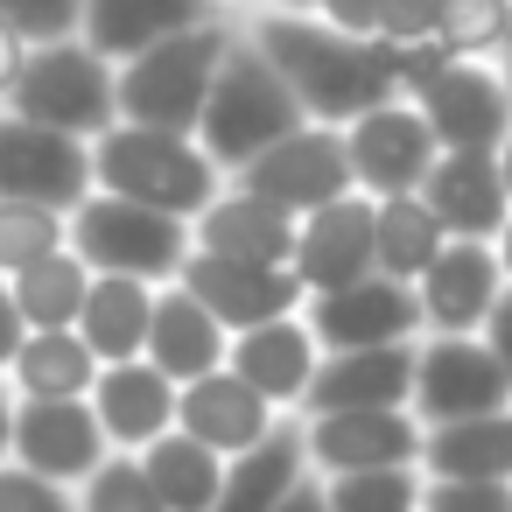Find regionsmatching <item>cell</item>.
Segmentation results:
<instances>
[{
  "label": "cell",
  "mask_w": 512,
  "mask_h": 512,
  "mask_svg": "<svg viewBox=\"0 0 512 512\" xmlns=\"http://www.w3.org/2000/svg\"><path fill=\"white\" fill-rule=\"evenodd\" d=\"M29 344V323H22V309H15V288L0 281V372L15 365V351Z\"/></svg>",
  "instance_id": "obj_43"
},
{
  "label": "cell",
  "mask_w": 512,
  "mask_h": 512,
  "mask_svg": "<svg viewBox=\"0 0 512 512\" xmlns=\"http://www.w3.org/2000/svg\"><path fill=\"white\" fill-rule=\"evenodd\" d=\"M141 470H148V484H155V498H162L169 512H211V505H218V484H225V456H211V449L190 442L183 428L155 435V442L141 449Z\"/></svg>",
  "instance_id": "obj_30"
},
{
  "label": "cell",
  "mask_w": 512,
  "mask_h": 512,
  "mask_svg": "<svg viewBox=\"0 0 512 512\" xmlns=\"http://www.w3.org/2000/svg\"><path fill=\"white\" fill-rule=\"evenodd\" d=\"M15 393L22 400H85L99 379V358L78 330H29V344L15 351Z\"/></svg>",
  "instance_id": "obj_29"
},
{
  "label": "cell",
  "mask_w": 512,
  "mask_h": 512,
  "mask_svg": "<svg viewBox=\"0 0 512 512\" xmlns=\"http://www.w3.org/2000/svg\"><path fill=\"white\" fill-rule=\"evenodd\" d=\"M421 512H512V484H463V477H428Z\"/></svg>",
  "instance_id": "obj_38"
},
{
  "label": "cell",
  "mask_w": 512,
  "mask_h": 512,
  "mask_svg": "<svg viewBox=\"0 0 512 512\" xmlns=\"http://www.w3.org/2000/svg\"><path fill=\"white\" fill-rule=\"evenodd\" d=\"M344 155H351V183L379 204V197H414L442 148H435L414 99H386L344 127Z\"/></svg>",
  "instance_id": "obj_9"
},
{
  "label": "cell",
  "mask_w": 512,
  "mask_h": 512,
  "mask_svg": "<svg viewBox=\"0 0 512 512\" xmlns=\"http://www.w3.org/2000/svg\"><path fill=\"white\" fill-rule=\"evenodd\" d=\"M8 288H15V309H22V323H29V330H78L85 295H92V267L64 246V253L36 260L29 274H15Z\"/></svg>",
  "instance_id": "obj_31"
},
{
  "label": "cell",
  "mask_w": 512,
  "mask_h": 512,
  "mask_svg": "<svg viewBox=\"0 0 512 512\" xmlns=\"http://www.w3.org/2000/svg\"><path fill=\"white\" fill-rule=\"evenodd\" d=\"M274 512H330V505H323V484H309V477H302V484H295Z\"/></svg>",
  "instance_id": "obj_45"
},
{
  "label": "cell",
  "mask_w": 512,
  "mask_h": 512,
  "mask_svg": "<svg viewBox=\"0 0 512 512\" xmlns=\"http://www.w3.org/2000/svg\"><path fill=\"white\" fill-rule=\"evenodd\" d=\"M421 463L428 477H463V484H512V407L477 414V421H449L421 435Z\"/></svg>",
  "instance_id": "obj_28"
},
{
  "label": "cell",
  "mask_w": 512,
  "mask_h": 512,
  "mask_svg": "<svg viewBox=\"0 0 512 512\" xmlns=\"http://www.w3.org/2000/svg\"><path fill=\"white\" fill-rule=\"evenodd\" d=\"M414 295H421V323L435 337H477L484 316H491V302L505 295V274H498L491 239H449L428 260V274L414 281Z\"/></svg>",
  "instance_id": "obj_16"
},
{
  "label": "cell",
  "mask_w": 512,
  "mask_h": 512,
  "mask_svg": "<svg viewBox=\"0 0 512 512\" xmlns=\"http://www.w3.org/2000/svg\"><path fill=\"white\" fill-rule=\"evenodd\" d=\"M71 246V211L50 204H22V197H0V281L29 274L36 260Z\"/></svg>",
  "instance_id": "obj_33"
},
{
  "label": "cell",
  "mask_w": 512,
  "mask_h": 512,
  "mask_svg": "<svg viewBox=\"0 0 512 512\" xmlns=\"http://www.w3.org/2000/svg\"><path fill=\"white\" fill-rule=\"evenodd\" d=\"M0 22H8L29 50L71 43V36L85 29V0H0Z\"/></svg>",
  "instance_id": "obj_37"
},
{
  "label": "cell",
  "mask_w": 512,
  "mask_h": 512,
  "mask_svg": "<svg viewBox=\"0 0 512 512\" xmlns=\"http://www.w3.org/2000/svg\"><path fill=\"white\" fill-rule=\"evenodd\" d=\"M106 428L92 414V400H22L15 407V463L50 477V484H85L106 463Z\"/></svg>",
  "instance_id": "obj_15"
},
{
  "label": "cell",
  "mask_w": 512,
  "mask_h": 512,
  "mask_svg": "<svg viewBox=\"0 0 512 512\" xmlns=\"http://www.w3.org/2000/svg\"><path fill=\"white\" fill-rule=\"evenodd\" d=\"M435 148H470V155H498L512 134V92L505 71L477 64V57H449L421 92H414Z\"/></svg>",
  "instance_id": "obj_10"
},
{
  "label": "cell",
  "mask_w": 512,
  "mask_h": 512,
  "mask_svg": "<svg viewBox=\"0 0 512 512\" xmlns=\"http://www.w3.org/2000/svg\"><path fill=\"white\" fill-rule=\"evenodd\" d=\"M337 36H358V43H379V15H386V0H323L316 8Z\"/></svg>",
  "instance_id": "obj_41"
},
{
  "label": "cell",
  "mask_w": 512,
  "mask_h": 512,
  "mask_svg": "<svg viewBox=\"0 0 512 512\" xmlns=\"http://www.w3.org/2000/svg\"><path fill=\"white\" fill-rule=\"evenodd\" d=\"M8 113H22L36 127H57V134H78V141H99L120 120V106H113V64L85 36L43 43V50H29V64H22V78L8 92Z\"/></svg>",
  "instance_id": "obj_6"
},
{
  "label": "cell",
  "mask_w": 512,
  "mask_h": 512,
  "mask_svg": "<svg viewBox=\"0 0 512 512\" xmlns=\"http://www.w3.org/2000/svg\"><path fill=\"white\" fill-rule=\"evenodd\" d=\"M225 365H232L260 400L288 407V400L309 393V379H316V365H323V344H316V330H309L302 316H274V323L239 330V337L225 344Z\"/></svg>",
  "instance_id": "obj_23"
},
{
  "label": "cell",
  "mask_w": 512,
  "mask_h": 512,
  "mask_svg": "<svg viewBox=\"0 0 512 512\" xmlns=\"http://www.w3.org/2000/svg\"><path fill=\"white\" fill-rule=\"evenodd\" d=\"M498 176H505V197H512V134H505V148H498Z\"/></svg>",
  "instance_id": "obj_49"
},
{
  "label": "cell",
  "mask_w": 512,
  "mask_h": 512,
  "mask_svg": "<svg viewBox=\"0 0 512 512\" xmlns=\"http://www.w3.org/2000/svg\"><path fill=\"white\" fill-rule=\"evenodd\" d=\"M414 400V344L330 351L302 393L309 414H358V407H407Z\"/></svg>",
  "instance_id": "obj_21"
},
{
  "label": "cell",
  "mask_w": 512,
  "mask_h": 512,
  "mask_svg": "<svg viewBox=\"0 0 512 512\" xmlns=\"http://www.w3.org/2000/svg\"><path fill=\"white\" fill-rule=\"evenodd\" d=\"M505 92H512V50H505Z\"/></svg>",
  "instance_id": "obj_51"
},
{
  "label": "cell",
  "mask_w": 512,
  "mask_h": 512,
  "mask_svg": "<svg viewBox=\"0 0 512 512\" xmlns=\"http://www.w3.org/2000/svg\"><path fill=\"white\" fill-rule=\"evenodd\" d=\"M218 183H225V169L197 148V134H162V127L113 120L92 141V190L148 204V211H169L183 225L218 197Z\"/></svg>",
  "instance_id": "obj_2"
},
{
  "label": "cell",
  "mask_w": 512,
  "mask_h": 512,
  "mask_svg": "<svg viewBox=\"0 0 512 512\" xmlns=\"http://www.w3.org/2000/svg\"><path fill=\"white\" fill-rule=\"evenodd\" d=\"M8 449H15V393L0 386V463H8Z\"/></svg>",
  "instance_id": "obj_46"
},
{
  "label": "cell",
  "mask_w": 512,
  "mask_h": 512,
  "mask_svg": "<svg viewBox=\"0 0 512 512\" xmlns=\"http://www.w3.org/2000/svg\"><path fill=\"white\" fill-rule=\"evenodd\" d=\"M407 407L421 428L477 421V414L512 407V379L484 337H428V344H414V400Z\"/></svg>",
  "instance_id": "obj_8"
},
{
  "label": "cell",
  "mask_w": 512,
  "mask_h": 512,
  "mask_svg": "<svg viewBox=\"0 0 512 512\" xmlns=\"http://www.w3.org/2000/svg\"><path fill=\"white\" fill-rule=\"evenodd\" d=\"M435 15H442V0H386L379 43H435Z\"/></svg>",
  "instance_id": "obj_40"
},
{
  "label": "cell",
  "mask_w": 512,
  "mask_h": 512,
  "mask_svg": "<svg viewBox=\"0 0 512 512\" xmlns=\"http://www.w3.org/2000/svg\"><path fill=\"white\" fill-rule=\"evenodd\" d=\"M309 113L295 106V92L281 85V71L253 50V36H232L218 78H211V99H204V120H197V148L239 176L253 155H267L281 134H295Z\"/></svg>",
  "instance_id": "obj_3"
},
{
  "label": "cell",
  "mask_w": 512,
  "mask_h": 512,
  "mask_svg": "<svg viewBox=\"0 0 512 512\" xmlns=\"http://www.w3.org/2000/svg\"><path fill=\"white\" fill-rule=\"evenodd\" d=\"M295 225L281 204L253 197V190H218L197 218H190V246L197 253H218V260H253V267H288L295 253Z\"/></svg>",
  "instance_id": "obj_20"
},
{
  "label": "cell",
  "mask_w": 512,
  "mask_h": 512,
  "mask_svg": "<svg viewBox=\"0 0 512 512\" xmlns=\"http://www.w3.org/2000/svg\"><path fill=\"white\" fill-rule=\"evenodd\" d=\"M176 428H183L190 442H204L211 456L232 463V456H246L253 442L274 435V400H260L232 365H218V372L176 386Z\"/></svg>",
  "instance_id": "obj_18"
},
{
  "label": "cell",
  "mask_w": 512,
  "mask_h": 512,
  "mask_svg": "<svg viewBox=\"0 0 512 512\" xmlns=\"http://www.w3.org/2000/svg\"><path fill=\"white\" fill-rule=\"evenodd\" d=\"M71 253L92 274H127V281H155L162 288L190 260V225L169 218V211H148V204H127V197L92 190L71 211Z\"/></svg>",
  "instance_id": "obj_5"
},
{
  "label": "cell",
  "mask_w": 512,
  "mask_h": 512,
  "mask_svg": "<svg viewBox=\"0 0 512 512\" xmlns=\"http://www.w3.org/2000/svg\"><path fill=\"white\" fill-rule=\"evenodd\" d=\"M211 8L218 0H85V29L78 36L106 64H127V57H141V50H155V43L183 36V29L218 22Z\"/></svg>",
  "instance_id": "obj_24"
},
{
  "label": "cell",
  "mask_w": 512,
  "mask_h": 512,
  "mask_svg": "<svg viewBox=\"0 0 512 512\" xmlns=\"http://www.w3.org/2000/svg\"><path fill=\"white\" fill-rule=\"evenodd\" d=\"M253 50L281 71V85L295 92V106L323 127H351L358 113L400 99L393 85V50L386 43H358V36H337L323 15H281L267 8L253 29Z\"/></svg>",
  "instance_id": "obj_1"
},
{
  "label": "cell",
  "mask_w": 512,
  "mask_h": 512,
  "mask_svg": "<svg viewBox=\"0 0 512 512\" xmlns=\"http://www.w3.org/2000/svg\"><path fill=\"white\" fill-rule=\"evenodd\" d=\"M225 323L197 302V295H183L176 281L169 288H155V323H148V365L155 372H169L176 386H190V379H204V372H218L225 365Z\"/></svg>",
  "instance_id": "obj_25"
},
{
  "label": "cell",
  "mask_w": 512,
  "mask_h": 512,
  "mask_svg": "<svg viewBox=\"0 0 512 512\" xmlns=\"http://www.w3.org/2000/svg\"><path fill=\"white\" fill-rule=\"evenodd\" d=\"M309 330L330 351H372V344H414L421 330V295L407 281H386V274H365L351 288H330V295H309Z\"/></svg>",
  "instance_id": "obj_14"
},
{
  "label": "cell",
  "mask_w": 512,
  "mask_h": 512,
  "mask_svg": "<svg viewBox=\"0 0 512 512\" xmlns=\"http://www.w3.org/2000/svg\"><path fill=\"white\" fill-rule=\"evenodd\" d=\"M92 414H99V428H106V442L113 449H148L155 435H169L176 428V379L169 372H155L148 358H120V365H99V379H92Z\"/></svg>",
  "instance_id": "obj_22"
},
{
  "label": "cell",
  "mask_w": 512,
  "mask_h": 512,
  "mask_svg": "<svg viewBox=\"0 0 512 512\" xmlns=\"http://www.w3.org/2000/svg\"><path fill=\"white\" fill-rule=\"evenodd\" d=\"M0 512H78V505L64 498V484H50L22 463H0Z\"/></svg>",
  "instance_id": "obj_39"
},
{
  "label": "cell",
  "mask_w": 512,
  "mask_h": 512,
  "mask_svg": "<svg viewBox=\"0 0 512 512\" xmlns=\"http://www.w3.org/2000/svg\"><path fill=\"white\" fill-rule=\"evenodd\" d=\"M274 8H281V15H316L323 0H274Z\"/></svg>",
  "instance_id": "obj_48"
},
{
  "label": "cell",
  "mask_w": 512,
  "mask_h": 512,
  "mask_svg": "<svg viewBox=\"0 0 512 512\" xmlns=\"http://www.w3.org/2000/svg\"><path fill=\"white\" fill-rule=\"evenodd\" d=\"M323 505L330 512H421V477H414V463L344 470V477H323Z\"/></svg>",
  "instance_id": "obj_34"
},
{
  "label": "cell",
  "mask_w": 512,
  "mask_h": 512,
  "mask_svg": "<svg viewBox=\"0 0 512 512\" xmlns=\"http://www.w3.org/2000/svg\"><path fill=\"white\" fill-rule=\"evenodd\" d=\"M176 288H183V295H197V302L225 323V337H239V330H253V323H274V316H295V309H302V295H309V288L295 281V267L218 260V253H197V246H190V260H183Z\"/></svg>",
  "instance_id": "obj_13"
},
{
  "label": "cell",
  "mask_w": 512,
  "mask_h": 512,
  "mask_svg": "<svg viewBox=\"0 0 512 512\" xmlns=\"http://www.w3.org/2000/svg\"><path fill=\"white\" fill-rule=\"evenodd\" d=\"M442 246H449V232H442V218L421 204V190H414V197H379V274H386V281H407V288H414Z\"/></svg>",
  "instance_id": "obj_32"
},
{
  "label": "cell",
  "mask_w": 512,
  "mask_h": 512,
  "mask_svg": "<svg viewBox=\"0 0 512 512\" xmlns=\"http://www.w3.org/2000/svg\"><path fill=\"white\" fill-rule=\"evenodd\" d=\"M505 8L512 0H442L435 15V50L449 57H505Z\"/></svg>",
  "instance_id": "obj_35"
},
{
  "label": "cell",
  "mask_w": 512,
  "mask_h": 512,
  "mask_svg": "<svg viewBox=\"0 0 512 512\" xmlns=\"http://www.w3.org/2000/svg\"><path fill=\"white\" fill-rule=\"evenodd\" d=\"M78 512H169V505L155 498L141 456H113V463H99V470L85 477V505H78Z\"/></svg>",
  "instance_id": "obj_36"
},
{
  "label": "cell",
  "mask_w": 512,
  "mask_h": 512,
  "mask_svg": "<svg viewBox=\"0 0 512 512\" xmlns=\"http://www.w3.org/2000/svg\"><path fill=\"white\" fill-rule=\"evenodd\" d=\"M421 204L442 218L449 239H498L505 218H512L498 155H470V148H442L435 155V169L421 183Z\"/></svg>",
  "instance_id": "obj_19"
},
{
  "label": "cell",
  "mask_w": 512,
  "mask_h": 512,
  "mask_svg": "<svg viewBox=\"0 0 512 512\" xmlns=\"http://www.w3.org/2000/svg\"><path fill=\"white\" fill-rule=\"evenodd\" d=\"M22 64H29V43L0 22V106H8V92H15V78H22Z\"/></svg>",
  "instance_id": "obj_44"
},
{
  "label": "cell",
  "mask_w": 512,
  "mask_h": 512,
  "mask_svg": "<svg viewBox=\"0 0 512 512\" xmlns=\"http://www.w3.org/2000/svg\"><path fill=\"white\" fill-rule=\"evenodd\" d=\"M484 344H491V358L505 365V379H512V288L491 302V316H484V330H477Z\"/></svg>",
  "instance_id": "obj_42"
},
{
  "label": "cell",
  "mask_w": 512,
  "mask_h": 512,
  "mask_svg": "<svg viewBox=\"0 0 512 512\" xmlns=\"http://www.w3.org/2000/svg\"><path fill=\"white\" fill-rule=\"evenodd\" d=\"M421 421L414 407H358V414H316L309 421V463L323 477L344 470H400L421 463Z\"/></svg>",
  "instance_id": "obj_17"
},
{
  "label": "cell",
  "mask_w": 512,
  "mask_h": 512,
  "mask_svg": "<svg viewBox=\"0 0 512 512\" xmlns=\"http://www.w3.org/2000/svg\"><path fill=\"white\" fill-rule=\"evenodd\" d=\"M232 183L253 190V197H267V204H281L288 218H309V211H323V204H337V197L358 190L351 183V155H344V127H323V120H302L295 134H281Z\"/></svg>",
  "instance_id": "obj_7"
},
{
  "label": "cell",
  "mask_w": 512,
  "mask_h": 512,
  "mask_svg": "<svg viewBox=\"0 0 512 512\" xmlns=\"http://www.w3.org/2000/svg\"><path fill=\"white\" fill-rule=\"evenodd\" d=\"M148 323H155V281H127V274H92L78 337L92 344L99 365L141 358L148 351Z\"/></svg>",
  "instance_id": "obj_27"
},
{
  "label": "cell",
  "mask_w": 512,
  "mask_h": 512,
  "mask_svg": "<svg viewBox=\"0 0 512 512\" xmlns=\"http://www.w3.org/2000/svg\"><path fill=\"white\" fill-rule=\"evenodd\" d=\"M505 50H512V8H505Z\"/></svg>",
  "instance_id": "obj_50"
},
{
  "label": "cell",
  "mask_w": 512,
  "mask_h": 512,
  "mask_svg": "<svg viewBox=\"0 0 512 512\" xmlns=\"http://www.w3.org/2000/svg\"><path fill=\"white\" fill-rule=\"evenodd\" d=\"M0 197L78 211L92 197V141L36 127L22 113H0Z\"/></svg>",
  "instance_id": "obj_11"
},
{
  "label": "cell",
  "mask_w": 512,
  "mask_h": 512,
  "mask_svg": "<svg viewBox=\"0 0 512 512\" xmlns=\"http://www.w3.org/2000/svg\"><path fill=\"white\" fill-rule=\"evenodd\" d=\"M302 470H309V435L288 428V421H274L267 442H253L246 456L225 463V484H218V505L211 512H274L302 484Z\"/></svg>",
  "instance_id": "obj_26"
},
{
  "label": "cell",
  "mask_w": 512,
  "mask_h": 512,
  "mask_svg": "<svg viewBox=\"0 0 512 512\" xmlns=\"http://www.w3.org/2000/svg\"><path fill=\"white\" fill-rule=\"evenodd\" d=\"M491 253H498V274H505V288H512V218H505V232L491 239Z\"/></svg>",
  "instance_id": "obj_47"
},
{
  "label": "cell",
  "mask_w": 512,
  "mask_h": 512,
  "mask_svg": "<svg viewBox=\"0 0 512 512\" xmlns=\"http://www.w3.org/2000/svg\"><path fill=\"white\" fill-rule=\"evenodd\" d=\"M232 50V29L225 22H204V29H183L141 57H127L113 71V106L127 127H162V134H197L204 120V99H211V78Z\"/></svg>",
  "instance_id": "obj_4"
},
{
  "label": "cell",
  "mask_w": 512,
  "mask_h": 512,
  "mask_svg": "<svg viewBox=\"0 0 512 512\" xmlns=\"http://www.w3.org/2000/svg\"><path fill=\"white\" fill-rule=\"evenodd\" d=\"M288 267H295V281H302L309 295H330V288H351V281L379 274V204H372L365 190H351V197L309 211V218L295 225Z\"/></svg>",
  "instance_id": "obj_12"
}]
</instances>
